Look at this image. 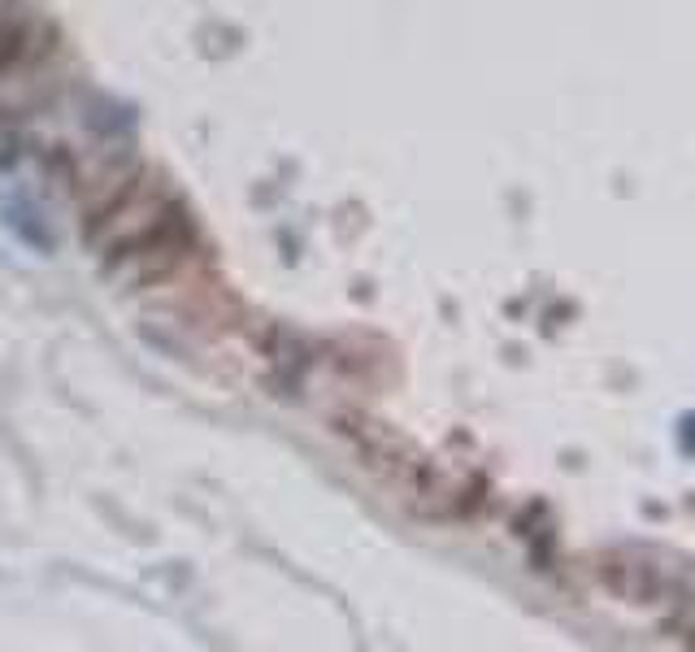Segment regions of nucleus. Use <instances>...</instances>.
I'll list each match as a JSON object with an SVG mask.
<instances>
[{
  "label": "nucleus",
  "instance_id": "20e7f679",
  "mask_svg": "<svg viewBox=\"0 0 695 652\" xmlns=\"http://www.w3.org/2000/svg\"><path fill=\"white\" fill-rule=\"evenodd\" d=\"M192 248H196V222H192L188 210H179L165 226H157L143 244H136L122 257H114L105 270L118 284H127V288H152V284L170 279L192 257Z\"/></svg>",
  "mask_w": 695,
  "mask_h": 652
},
{
  "label": "nucleus",
  "instance_id": "39448f33",
  "mask_svg": "<svg viewBox=\"0 0 695 652\" xmlns=\"http://www.w3.org/2000/svg\"><path fill=\"white\" fill-rule=\"evenodd\" d=\"M53 49H57V26H53L49 18L31 13L26 4H13V9L0 18V74L35 66V62H44Z\"/></svg>",
  "mask_w": 695,
  "mask_h": 652
},
{
  "label": "nucleus",
  "instance_id": "f257e3e1",
  "mask_svg": "<svg viewBox=\"0 0 695 652\" xmlns=\"http://www.w3.org/2000/svg\"><path fill=\"white\" fill-rule=\"evenodd\" d=\"M179 210L183 205L170 192V183L161 174H152V170H139L136 179L127 188H118L105 205L87 210V217H83V239L109 266L114 257H122L136 244H143L157 226H165Z\"/></svg>",
  "mask_w": 695,
  "mask_h": 652
},
{
  "label": "nucleus",
  "instance_id": "f03ea898",
  "mask_svg": "<svg viewBox=\"0 0 695 652\" xmlns=\"http://www.w3.org/2000/svg\"><path fill=\"white\" fill-rule=\"evenodd\" d=\"M596 575L605 582V591H613L618 600L630 605H670L692 596V570L678 553H656V548H605L596 557Z\"/></svg>",
  "mask_w": 695,
  "mask_h": 652
},
{
  "label": "nucleus",
  "instance_id": "7ed1b4c3",
  "mask_svg": "<svg viewBox=\"0 0 695 652\" xmlns=\"http://www.w3.org/2000/svg\"><path fill=\"white\" fill-rule=\"evenodd\" d=\"M335 435L348 439V448L361 457V466L396 488H409L421 466L430 461L421 448L405 431H396L392 423L383 418H370V414H340L335 418Z\"/></svg>",
  "mask_w": 695,
  "mask_h": 652
}]
</instances>
